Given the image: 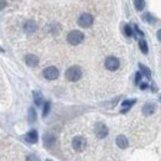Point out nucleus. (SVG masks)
<instances>
[{
	"label": "nucleus",
	"mask_w": 161,
	"mask_h": 161,
	"mask_svg": "<svg viewBox=\"0 0 161 161\" xmlns=\"http://www.w3.org/2000/svg\"><path fill=\"white\" fill-rule=\"evenodd\" d=\"M146 87H148V84H141V86H140V88H141V89H145Z\"/></svg>",
	"instance_id": "obj_26"
},
{
	"label": "nucleus",
	"mask_w": 161,
	"mask_h": 161,
	"mask_svg": "<svg viewBox=\"0 0 161 161\" xmlns=\"http://www.w3.org/2000/svg\"><path fill=\"white\" fill-rule=\"evenodd\" d=\"M56 143V136L53 135V134H51V133H46L45 135H43V144H45V146L46 148H51V146H53V144Z\"/></svg>",
	"instance_id": "obj_8"
},
{
	"label": "nucleus",
	"mask_w": 161,
	"mask_h": 161,
	"mask_svg": "<svg viewBox=\"0 0 161 161\" xmlns=\"http://www.w3.org/2000/svg\"><path fill=\"white\" fill-rule=\"evenodd\" d=\"M72 146L77 153H82L87 146V141L83 136H76L72 140Z\"/></svg>",
	"instance_id": "obj_3"
},
{
	"label": "nucleus",
	"mask_w": 161,
	"mask_h": 161,
	"mask_svg": "<svg viewBox=\"0 0 161 161\" xmlns=\"http://www.w3.org/2000/svg\"><path fill=\"white\" fill-rule=\"evenodd\" d=\"M143 20H145L146 23H149V24H151V25L156 23V19H155L150 13H146L145 15H143Z\"/></svg>",
	"instance_id": "obj_15"
},
{
	"label": "nucleus",
	"mask_w": 161,
	"mask_h": 161,
	"mask_svg": "<svg viewBox=\"0 0 161 161\" xmlns=\"http://www.w3.org/2000/svg\"><path fill=\"white\" fill-rule=\"evenodd\" d=\"M134 6L138 11H141L145 8V0H134Z\"/></svg>",
	"instance_id": "obj_16"
},
{
	"label": "nucleus",
	"mask_w": 161,
	"mask_h": 161,
	"mask_svg": "<svg viewBox=\"0 0 161 161\" xmlns=\"http://www.w3.org/2000/svg\"><path fill=\"white\" fill-rule=\"evenodd\" d=\"M46 161H52V160H50V159H47V160H46Z\"/></svg>",
	"instance_id": "obj_28"
},
{
	"label": "nucleus",
	"mask_w": 161,
	"mask_h": 161,
	"mask_svg": "<svg viewBox=\"0 0 161 161\" xmlns=\"http://www.w3.org/2000/svg\"><path fill=\"white\" fill-rule=\"evenodd\" d=\"M156 37H158V40L161 42V30H159V31H158V33H156Z\"/></svg>",
	"instance_id": "obj_25"
},
{
	"label": "nucleus",
	"mask_w": 161,
	"mask_h": 161,
	"mask_svg": "<svg viewBox=\"0 0 161 161\" xmlns=\"http://www.w3.org/2000/svg\"><path fill=\"white\" fill-rule=\"evenodd\" d=\"M83 38H84V35H83L81 31H78V30H73V31H71L69 33H68V36H67V41H68V43H71V45H73V46L79 45V43L83 41Z\"/></svg>",
	"instance_id": "obj_2"
},
{
	"label": "nucleus",
	"mask_w": 161,
	"mask_h": 161,
	"mask_svg": "<svg viewBox=\"0 0 161 161\" xmlns=\"http://www.w3.org/2000/svg\"><path fill=\"white\" fill-rule=\"evenodd\" d=\"M104 64H105V68H107V69H109V71L114 72V71H117V69L119 68L120 62H119V60H118L117 57L110 56V57H108V58L105 60V63Z\"/></svg>",
	"instance_id": "obj_6"
},
{
	"label": "nucleus",
	"mask_w": 161,
	"mask_h": 161,
	"mask_svg": "<svg viewBox=\"0 0 161 161\" xmlns=\"http://www.w3.org/2000/svg\"><path fill=\"white\" fill-rule=\"evenodd\" d=\"M154 112H155V104H153V103H146L143 107V113L145 115H151Z\"/></svg>",
	"instance_id": "obj_13"
},
{
	"label": "nucleus",
	"mask_w": 161,
	"mask_h": 161,
	"mask_svg": "<svg viewBox=\"0 0 161 161\" xmlns=\"http://www.w3.org/2000/svg\"><path fill=\"white\" fill-rule=\"evenodd\" d=\"M37 139H38V136H37V131H36V130H30V131L25 135V140H26L28 143H30V144L37 143Z\"/></svg>",
	"instance_id": "obj_9"
},
{
	"label": "nucleus",
	"mask_w": 161,
	"mask_h": 161,
	"mask_svg": "<svg viewBox=\"0 0 161 161\" xmlns=\"http://www.w3.org/2000/svg\"><path fill=\"white\" fill-rule=\"evenodd\" d=\"M115 143H117V146H119L120 149H125V148H128V145H129L128 139H127L124 135H119V136H117Z\"/></svg>",
	"instance_id": "obj_11"
},
{
	"label": "nucleus",
	"mask_w": 161,
	"mask_h": 161,
	"mask_svg": "<svg viewBox=\"0 0 161 161\" xmlns=\"http://www.w3.org/2000/svg\"><path fill=\"white\" fill-rule=\"evenodd\" d=\"M64 77H66V79L69 81V82H77V81H79L81 77H82V69H81L78 66H72V67H69V68L66 71Z\"/></svg>",
	"instance_id": "obj_1"
},
{
	"label": "nucleus",
	"mask_w": 161,
	"mask_h": 161,
	"mask_svg": "<svg viewBox=\"0 0 161 161\" xmlns=\"http://www.w3.org/2000/svg\"><path fill=\"white\" fill-rule=\"evenodd\" d=\"M50 108H51V103L50 102H46V104L43 107V117H47V114L50 113Z\"/></svg>",
	"instance_id": "obj_21"
},
{
	"label": "nucleus",
	"mask_w": 161,
	"mask_h": 161,
	"mask_svg": "<svg viewBox=\"0 0 161 161\" xmlns=\"http://www.w3.org/2000/svg\"><path fill=\"white\" fill-rule=\"evenodd\" d=\"M26 161H40V159L36 155H28L26 156Z\"/></svg>",
	"instance_id": "obj_23"
},
{
	"label": "nucleus",
	"mask_w": 161,
	"mask_h": 161,
	"mask_svg": "<svg viewBox=\"0 0 161 161\" xmlns=\"http://www.w3.org/2000/svg\"><path fill=\"white\" fill-rule=\"evenodd\" d=\"M25 62H26L28 66H30V67H35V66H37V63H38V58L35 55H26L25 56Z\"/></svg>",
	"instance_id": "obj_12"
},
{
	"label": "nucleus",
	"mask_w": 161,
	"mask_h": 161,
	"mask_svg": "<svg viewBox=\"0 0 161 161\" xmlns=\"http://www.w3.org/2000/svg\"><path fill=\"white\" fill-rule=\"evenodd\" d=\"M4 5H5V1H4V0H1V8H4Z\"/></svg>",
	"instance_id": "obj_27"
},
{
	"label": "nucleus",
	"mask_w": 161,
	"mask_h": 161,
	"mask_svg": "<svg viewBox=\"0 0 161 161\" xmlns=\"http://www.w3.org/2000/svg\"><path fill=\"white\" fill-rule=\"evenodd\" d=\"M124 32H125V35L130 37V36H133V30H131V28L129 26V25H125L124 26Z\"/></svg>",
	"instance_id": "obj_22"
},
{
	"label": "nucleus",
	"mask_w": 161,
	"mask_h": 161,
	"mask_svg": "<svg viewBox=\"0 0 161 161\" xmlns=\"http://www.w3.org/2000/svg\"><path fill=\"white\" fill-rule=\"evenodd\" d=\"M139 47H140V50H141L143 53H148V45H146V41L145 40L141 38L139 41Z\"/></svg>",
	"instance_id": "obj_18"
},
{
	"label": "nucleus",
	"mask_w": 161,
	"mask_h": 161,
	"mask_svg": "<svg viewBox=\"0 0 161 161\" xmlns=\"http://www.w3.org/2000/svg\"><path fill=\"white\" fill-rule=\"evenodd\" d=\"M58 74H60L58 69H57L56 67H53V66L47 67V68H45V69H43V77H45L46 79H48V81H53V79H56V78L58 77Z\"/></svg>",
	"instance_id": "obj_5"
},
{
	"label": "nucleus",
	"mask_w": 161,
	"mask_h": 161,
	"mask_svg": "<svg viewBox=\"0 0 161 161\" xmlns=\"http://www.w3.org/2000/svg\"><path fill=\"white\" fill-rule=\"evenodd\" d=\"M24 30L28 32V33H32V32H35L37 30V25H36L35 21L28 20V21L25 23V25H24Z\"/></svg>",
	"instance_id": "obj_10"
},
{
	"label": "nucleus",
	"mask_w": 161,
	"mask_h": 161,
	"mask_svg": "<svg viewBox=\"0 0 161 161\" xmlns=\"http://www.w3.org/2000/svg\"><path fill=\"white\" fill-rule=\"evenodd\" d=\"M135 99H131V100H124L123 102V107H125V109H123L122 110V113H125V112H128L129 110V108L133 105V104H135Z\"/></svg>",
	"instance_id": "obj_17"
},
{
	"label": "nucleus",
	"mask_w": 161,
	"mask_h": 161,
	"mask_svg": "<svg viewBox=\"0 0 161 161\" xmlns=\"http://www.w3.org/2000/svg\"><path fill=\"white\" fill-rule=\"evenodd\" d=\"M140 79H141V73L138 72L136 73V78H135V83H140Z\"/></svg>",
	"instance_id": "obj_24"
},
{
	"label": "nucleus",
	"mask_w": 161,
	"mask_h": 161,
	"mask_svg": "<svg viewBox=\"0 0 161 161\" xmlns=\"http://www.w3.org/2000/svg\"><path fill=\"white\" fill-rule=\"evenodd\" d=\"M96 135L99 139H103L108 135V128L103 123H98L96 125Z\"/></svg>",
	"instance_id": "obj_7"
},
{
	"label": "nucleus",
	"mask_w": 161,
	"mask_h": 161,
	"mask_svg": "<svg viewBox=\"0 0 161 161\" xmlns=\"http://www.w3.org/2000/svg\"><path fill=\"white\" fill-rule=\"evenodd\" d=\"M33 100H35V104L36 105H41L43 103V98L42 94L40 92H33Z\"/></svg>",
	"instance_id": "obj_14"
},
{
	"label": "nucleus",
	"mask_w": 161,
	"mask_h": 161,
	"mask_svg": "<svg viewBox=\"0 0 161 161\" xmlns=\"http://www.w3.org/2000/svg\"><path fill=\"white\" fill-rule=\"evenodd\" d=\"M78 25L81 28H91L93 25V16L91 14H82L79 18H78Z\"/></svg>",
	"instance_id": "obj_4"
},
{
	"label": "nucleus",
	"mask_w": 161,
	"mask_h": 161,
	"mask_svg": "<svg viewBox=\"0 0 161 161\" xmlns=\"http://www.w3.org/2000/svg\"><path fill=\"white\" fill-rule=\"evenodd\" d=\"M139 67H140V69H141V72L148 77V78H151V72H150V69L148 68V67H145L144 64H139Z\"/></svg>",
	"instance_id": "obj_19"
},
{
	"label": "nucleus",
	"mask_w": 161,
	"mask_h": 161,
	"mask_svg": "<svg viewBox=\"0 0 161 161\" xmlns=\"http://www.w3.org/2000/svg\"><path fill=\"white\" fill-rule=\"evenodd\" d=\"M36 120V113H35V109L33 108H30L29 109V122L30 123H33Z\"/></svg>",
	"instance_id": "obj_20"
}]
</instances>
